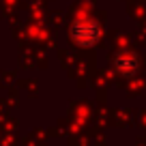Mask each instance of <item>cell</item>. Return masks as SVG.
I'll list each match as a JSON object with an SVG mask.
<instances>
[{"mask_svg":"<svg viewBox=\"0 0 146 146\" xmlns=\"http://www.w3.org/2000/svg\"><path fill=\"white\" fill-rule=\"evenodd\" d=\"M73 41L78 43L80 47H92L101 36V30L95 22H78L71 30Z\"/></svg>","mask_w":146,"mask_h":146,"instance_id":"cell-1","label":"cell"},{"mask_svg":"<svg viewBox=\"0 0 146 146\" xmlns=\"http://www.w3.org/2000/svg\"><path fill=\"white\" fill-rule=\"evenodd\" d=\"M135 62H137L135 58H129V56H118V58H116V69H118V71H123V73H127V67H131V69L137 67Z\"/></svg>","mask_w":146,"mask_h":146,"instance_id":"cell-2","label":"cell"}]
</instances>
